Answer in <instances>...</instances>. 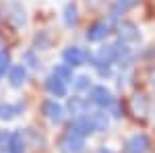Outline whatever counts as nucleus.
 I'll list each match as a JSON object with an SVG mask.
<instances>
[{
	"label": "nucleus",
	"instance_id": "f257e3e1",
	"mask_svg": "<svg viewBox=\"0 0 155 153\" xmlns=\"http://www.w3.org/2000/svg\"><path fill=\"white\" fill-rule=\"evenodd\" d=\"M62 58H64V62L68 64V66H83L85 62L89 60V54L85 52L83 48H77V46H71L64 50V54H62Z\"/></svg>",
	"mask_w": 155,
	"mask_h": 153
},
{
	"label": "nucleus",
	"instance_id": "f03ea898",
	"mask_svg": "<svg viewBox=\"0 0 155 153\" xmlns=\"http://www.w3.org/2000/svg\"><path fill=\"white\" fill-rule=\"evenodd\" d=\"M89 99L99 108H112L116 101H114V97H112V91L106 89L104 85H97L91 89V95H89Z\"/></svg>",
	"mask_w": 155,
	"mask_h": 153
},
{
	"label": "nucleus",
	"instance_id": "7ed1b4c3",
	"mask_svg": "<svg viewBox=\"0 0 155 153\" xmlns=\"http://www.w3.org/2000/svg\"><path fill=\"white\" fill-rule=\"evenodd\" d=\"M89 132H93V124H91L89 116H79L68 124V135H74V137L85 139Z\"/></svg>",
	"mask_w": 155,
	"mask_h": 153
},
{
	"label": "nucleus",
	"instance_id": "20e7f679",
	"mask_svg": "<svg viewBox=\"0 0 155 153\" xmlns=\"http://www.w3.org/2000/svg\"><path fill=\"white\" fill-rule=\"evenodd\" d=\"M85 151V139L74 137V135H66L60 141V153H83Z\"/></svg>",
	"mask_w": 155,
	"mask_h": 153
},
{
	"label": "nucleus",
	"instance_id": "39448f33",
	"mask_svg": "<svg viewBox=\"0 0 155 153\" xmlns=\"http://www.w3.org/2000/svg\"><path fill=\"white\" fill-rule=\"evenodd\" d=\"M126 153H147L149 151V139L147 135H132L124 145Z\"/></svg>",
	"mask_w": 155,
	"mask_h": 153
},
{
	"label": "nucleus",
	"instance_id": "423d86ee",
	"mask_svg": "<svg viewBox=\"0 0 155 153\" xmlns=\"http://www.w3.org/2000/svg\"><path fill=\"white\" fill-rule=\"evenodd\" d=\"M118 35L122 42H137L139 37H141V33H139V27L134 23H130V21H122V23L118 25Z\"/></svg>",
	"mask_w": 155,
	"mask_h": 153
},
{
	"label": "nucleus",
	"instance_id": "0eeeda50",
	"mask_svg": "<svg viewBox=\"0 0 155 153\" xmlns=\"http://www.w3.org/2000/svg\"><path fill=\"white\" fill-rule=\"evenodd\" d=\"M110 33V23L106 21H97L89 27V31H87V39L89 42H101L104 37Z\"/></svg>",
	"mask_w": 155,
	"mask_h": 153
},
{
	"label": "nucleus",
	"instance_id": "6e6552de",
	"mask_svg": "<svg viewBox=\"0 0 155 153\" xmlns=\"http://www.w3.org/2000/svg\"><path fill=\"white\" fill-rule=\"evenodd\" d=\"M44 114H46V118L52 120V122H60L62 116H64V108L60 106L58 101L48 99V101H44Z\"/></svg>",
	"mask_w": 155,
	"mask_h": 153
},
{
	"label": "nucleus",
	"instance_id": "1a4fd4ad",
	"mask_svg": "<svg viewBox=\"0 0 155 153\" xmlns=\"http://www.w3.org/2000/svg\"><path fill=\"white\" fill-rule=\"evenodd\" d=\"M132 4H134V0H114V4H112V8H110V19H112V21L120 19V15L128 12Z\"/></svg>",
	"mask_w": 155,
	"mask_h": 153
},
{
	"label": "nucleus",
	"instance_id": "9d476101",
	"mask_svg": "<svg viewBox=\"0 0 155 153\" xmlns=\"http://www.w3.org/2000/svg\"><path fill=\"white\" fill-rule=\"evenodd\" d=\"M25 110V104H0V118L2 120H12Z\"/></svg>",
	"mask_w": 155,
	"mask_h": 153
},
{
	"label": "nucleus",
	"instance_id": "9b49d317",
	"mask_svg": "<svg viewBox=\"0 0 155 153\" xmlns=\"http://www.w3.org/2000/svg\"><path fill=\"white\" fill-rule=\"evenodd\" d=\"M6 149H8V153H23V151H25L23 135H21V132H12V135H8Z\"/></svg>",
	"mask_w": 155,
	"mask_h": 153
},
{
	"label": "nucleus",
	"instance_id": "f8f14e48",
	"mask_svg": "<svg viewBox=\"0 0 155 153\" xmlns=\"http://www.w3.org/2000/svg\"><path fill=\"white\" fill-rule=\"evenodd\" d=\"M46 87H48L50 93L56 95V97H64V95H66V83L60 81V79H56L54 75H52L48 81H46Z\"/></svg>",
	"mask_w": 155,
	"mask_h": 153
},
{
	"label": "nucleus",
	"instance_id": "ddd939ff",
	"mask_svg": "<svg viewBox=\"0 0 155 153\" xmlns=\"http://www.w3.org/2000/svg\"><path fill=\"white\" fill-rule=\"evenodd\" d=\"M8 81H11L12 87H21L25 81H27V71L25 66H12L8 71Z\"/></svg>",
	"mask_w": 155,
	"mask_h": 153
},
{
	"label": "nucleus",
	"instance_id": "4468645a",
	"mask_svg": "<svg viewBox=\"0 0 155 153\" xmlns=\"http://www.w3.org/2000/svg\"><path fill=\"white\" fill-rule=\"evenodd\" d=\"M91 124H93V130H106L107 128V116L104 112H89L87 114Z\"/></svg>",
	"mask_w": 155,
	"mask_h": 153
},
{
	"label": "nucleus",
	"instance_id": "2eb2a0df",
	"mask_svg": "<svg viewBox=\"0 0 155 153\" xmlns=\"http://www.w3.org/2000/svg\"><path fill=\"white\" fill-rule=\"evenodd\" d=\"M68 108H71V112L74 114V118L87 116V112H85V108H87V101H85V99H81V97H72L71 101H68Z\"/></svg>",
	"mask_w": 155,
	"mask_h": 153
},
{
	"label": "nucleus",
	"instance_id": "dca6fc26",
	"mask_svg": "<svg viewBox=\"0 0 155 153\" xmlns=\"http://www.w3.org/2000/svg\"><path fill=\"white\" fill-rule=\"evenodd\" d=\"M52 75H54L56 79H60V81L68 83V81L72 79V68L68 66V64H58V66H54Z\"/></svg>",
	"mask_w": 155,
	"mask_h": 153
},
{
	"label": "nucleus",
	"instance_id": "f3484780",
	"mask_svg": "<svg viewBox=\"0 0 155 153\" xmlns=\"http://www.w3.org/2000/svg\"><path fill=\"white\" fill-rule=\"evenodd\" d=\"M64 23L68 27L79 23V11H77L74 4H66V8H64Z\"/></svg>",
	"mask_w": 155,
	"mask_h": 153
},
{
	"label": "nucleus",
	"instance_id": "a211bd4d",
	"mask_svg": "<svg viewBox=\"0 0 155 153\" xmlns=\"http://www.w3.org/2000/svg\"><path fill=\"white\" fill-rule=\"evenodd\" d=\"M91 87V79L89 77H79L77 81H74V89L77 91H85V89H89Z\"/></svg>",
	"mask_w": 155,
	"mask_h": 153
},
{
	"label": "nucleus",
	"instance_id": "6ab92c4d",
	"mask_svg": "<svg viewBox=\"0 0 155 153\" xmlns=\"http://www.w3.org/2000/svg\"><path fill=\"white\" fill-rule=\"evenodd\" d=\"M8 64H11V56H8V52H0V77H4V72L8 68Z\"/></svg>",
	"mask_w": 155,
	"mask_h": 153
},
{
	"label": "nucleus",
	"instance_id": "aec40b11",
	"mask_svg": "<svg viewBox=\"0 0 155 153\" xmlns=\"http://www.w3.org/2000/svg\"><path fill=\"white\" fill-rule=\"evenodd\" d=\"M149 81H151V87L155 89V68H151V71H149Z\"/></svg>",
	"mask_w": 155,
	"mask_h": 153
},
{
	"label": "nucleus",
	"instance_id": "412c9836",
	"mask_svg": "<svg viewBox=\"0 0 155 153\" xmlns=\"http://www.w3.org/2000/svg\"><path fill=\"white\" fill-rule=\"evenodd\" d=\"M6 141H8V135H6V132H2V130H0V145H2V143H4V145H6Z\"/></svg>",
	"mask_w": 155,
	"mask_h": 153
}]
</instances>
